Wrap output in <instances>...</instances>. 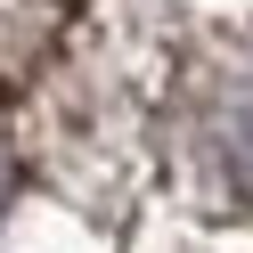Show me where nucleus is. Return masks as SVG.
Segmentation results:
<instances>
[{"instance_id": "f257e3e1", "label": "nucleus", "mask_w": 253, "mask_h": 253, "mask_svg": "<svg viewBox=\"0 0 253 253\" xmlns=\"http://www.w3.org/2000/svg\"><path fill=\"white\" fill-rule=\"evenodd\" d=\"M229 171H237V180L253 188V106H245V115L229 123Z\"/></svg>"}]
</instances>
